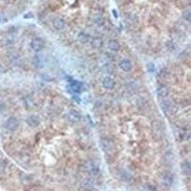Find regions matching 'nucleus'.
Returning <instances> with one entry per match:
<instances>
[{
	"label": "nucleus",
	"mask_w": 191,
	"mask_h": 191,
	"mask_svg": "<svg viewBox=\"0 0 191 191\" xmlns=\"http://www.w3.org/2000/svg\"><path fill=\"white\" fill-rule=\"evenodd\" d=\"M5 110H6V104L2 100H0V114L3 113Z\"/></svg>",
	"instance_id": "31"
},
{
	"label": "nucleus",
	"mask_w": 191,
	"mask_h": 191,
	"mask_svg": "<svg viewBox=\"0 0 191 191\" xmlns=\"http://www.w3.org/2000/svg\"><path fill=\"white\" fill-rule=\"evenodd\" d=\"M85 169L88 173L92 174V175H97L100 172V167L97 164H95L93 161H88L85 163L84 164Z\"/></svg>",
	"instance_id": "6"
},
{
	"label": "nucleus",
	"mask_w": 191,
	"mask_h": 191,
	"mask_svg": "<svg viewBox=\"0 0 191 191\" xmlns=\"http://www.w3.org/2000/svg\"><path fill=\"white\" fill-rule=\"evenodd\" d=\"M68 120L72 123H76V122H78L81 119V116L79 114L76 110H70L69 112L67 113L66 115Z\"/></svg>",
	"instance_id": "11"
},
{
	"label": "nucleus",
	"mask_w": 191,
	"mask_h": 191,
	"mask_svg": "<svg viewBox=\"0 0 191 191\" xmlns=\"http://www.w3.org/2000/svg\"><path fill=\"white\" fill-rule=\"evenodd\" d=\"M161 179H162V183L166 186H170L173 183V176H172V174L169 172H164L162 175Z\"/></svg>",
	"instance_id": "15"
},
{
	"label": "nucleus",
	"mask_w": 191,
	"mask_h": 191,
	"mask_svg": "<svg viewBox=\"0 0 191 191\" xmlns=\"http://www.w3.org/2000/svg\"><path fill=\"white\" fill-rule=\"evenodd\" d=\"M119 66L124 72H130L132 70V62L127 58H122L119 62Z\"/></svg>",
	"instance_id": "13"
},
{
	"label": "nucleus",
	"mask_w": 191,
	"mask_h": 191,
	"mask_svg": "<svg viewBox=\"0 0 191 191\" xmlns=\"http://www.w3.org/2000/svg\"><path fill=\"white\" fill-rule=\"evenodd\" d=\"M168 76H169V73H168V71H167L166 69H163V70H161L160 74H159V77H161V78H163V79L167 78Z\"/></svg>",
	"instance_id": "24"
},
{
	"label": "nucleus",
	"mask_w": 191,
	"mask_h": 191,
	"mask_svg": "<svg viewBox=\"0 0 191 191\" xmlns=\"http://www.w3.org/2000/svg\"><path fill=\"white\" fill-rule=\"evenodd\" d=\"M147 68H148V70H149L150 72H153V71H155V66H154V64H153V63H148V65H147Z\"/></svg>",
	"instance_id": "32"
},
{
	"label": "nucleus",
	"mask_w": 191,
	"mask_h": 191,
	"mask_svg": "<svg viewBox=\"0 0 191 191\" xmlns=\"http://www.w3.org/2000/svg\"><path fill=\"white\" fill-rule=\"evenodd\" d=\"M108 48L112 52H118L120 49V44L117 39H110L108 41Z\"/></svg>",
	"instance_id": "17"
},
{
	"label": "nucleus",
	"mask_w": 191,
	"mask_h": 191,
	"mask_svg": "<svg viewBox=\"0 0 191 191\" xmlns=\"http://www.w3.org/2000/svg\"><path fill=\"white\" fill-rule=\"evenodd\" d=\"M184 19H186L187 21H189L190 20V10L189 9H187V10H185L184 12Z\"/></svg>",
	"instance_id": "26"
},
{
	"label": "nucleus",
	"mask_w": 191,
	"mask_h": 191,
	"mask_svg": "<svg viewBox=\"0 0 191 191\" xmlns=\"http://www.w3.org/2000/svg\"><path fill=\"white\" fill-rule=\"evenodd\" d=\"M90 44L94 49H100V48L102 47L103 42L100 37H94L90 39Z\"/></svg>",
	"instance_id": "18"
},
{
	"label": "nucleus",
	"mask_w": 191,
	"mask_h": 191,
	"mask_svg": "<svg viewBox=\"0 0 191 191\" xmlns=\"http://www.w3.org/2000/svg\"><path fill=\"white\" fill-rule=\"evenodd\" d=\"M77 39L81 41V42H82V43H87V42L90 41L91 37H90L89 35H87V34H85V33H79V34L77 35Z\"/></svg>",
	"instance_id": "21"
},
{
	"label": "nucleus",
	"mask_w": 191,
	"mask_h": 191,
	"mask_svg": "<svg viewBox=\"0 0 191 191\" xmlns=\"http://www.w3.org/2000/svg\"><path fill=\"white\" fill-rule=\"evenodd\" d=\"M152 126H153V131H159V132H162L164 133L165 130V125L163 121L161 120H154L152 122Z\"/></svg>",
	"instance_id": "16"
},
{
	"label": "nucleus",
	"mask_w": 191,
	"mask_h": 191,
	"mask_svg": "<svg viewBox=\"0 0 191 191\" xmlns=\"http://www.w3.org/2000/svg\"><path fill=\"white\" fill-rule=\"evenodd\" d=\"M182 168H183V171L185 173V174H188L189 171H190V167H189V164H184L182 165Z\"/></svg>",
	"instance_id": "28"
},
{
	"label": "nucleus",
	"mask_w": 191,
	"mask_h": 191,
	"mask_svg": "<svg viewBox=\"0 0 191 191\" xmlns=\"http://www.w3.org/2000/svg\"><path fill=\"white\" fill-rule=\"evenodd\" d=\"M100 143L102 150L107 154H112L116 149V144L114 140L109 137H101L100 140Z\"/></svg>",
	"instance_id": "1"
},
{
	"label": "nucleus",
	"mask_w": 191,
	"mask_h": 191,
	"mask_svg": "<svg viewBox=\"0 0 191 191\" xmlns=\"http://www.w3.org/2000/svg\"><path fill=\"white\" fill-rule=\"evenodd\" d=\"M32 63H33V65L36 68L41 69L45 65V58L41 55H36L33 56V58H32Z\"/></svg>",
	"instance_id": "7"
},
{
	"label": "nucleus",
	"mask_w": 191,
	"mask_h": 191,
	"mask_svg": "<svg viewBox=\"0 0 191 191\" xmlns=\"http://www.w3.org/2000/svg\"><path fill=\"white\" fill-rule=\"evenodd\" d=\"M133 104L135 105L136 108H138L139 110H143L145 109L147 104H148V101L145 98L143 97H136L133 100Z\"/></svg>",
	"instance_id": "5"
},
{
	"label": "nucleus",
	"mask_w": 191,
	"mask_h": 191,
	"mask_svg": "<svg viewBox=\"0 0 191 191\" xmlns=\"http://www.w3.org/2000/svg\"><path fill=\"white\" fill-rule=\"evenodd\" d=\"M31 47L35 52H41L45 47V41L40 37H34L31 41Z\"/></svg>",
	"instance_id": "3"
},
{
	"label": "nucleus",
	"mask_w": 191,
	"mask_h": 191,
	"mask_svg": "<svg viewBox=\"0 0 191 191\" xmlns=\"http://www.w3.org/2000/svg\"><path fill=\"white\" fill-rule=\"evenodd\" d=\"M69 90L73 94H79V93L81 92V85L79 84V83H77V82H76V81H74V82L70 83Z\"/></svg>",
	"instance_id": "19"
},
{
	"label": "nucleus",
	"mask_w": 191,
	"mask_h": 191,
	"mask_svg": "<svg viewBox=\"0 0 191 191\" xmlns=\"http://www.w3.org/2000/svg\"><path fill=\"white\" fill-rule=\"evenodd\" d=\"M94 22L97 24L98 26H102L103 24H104V19H103V17H101V15H96V17H94Z\"/></svg>",
	"instance_id": "22"
},
{
	"label": "nucleus",
	"mask_w": 191,
	"mask_h": 191,
	"mask_svg": "<svg viewBox=\"0 0 191 191\" xmlns=\"http://www.w3.org/2000/svg\"><path fill=\"white\" fill-rule=\"evenodd\" d=\"M4 127L9 130V131H14L18 128L19 126V120L15 118V117H10L9 119H7L4 122Z\"/></svg>",
	"instance_id": "2"
},
{
	"label": "nucleus",
	"mask_w": 191,
	"mask_h": 191,
	"mask_svg": "<svg viewBox=\"0 0 191 191\" xmlns=\"http://www.w3.org/2000/svg\"><path fill=\"white\" fill-rule=\"evenodd\" d=\"M6 168V163L3 159H0V173L3 172Z\"/></svg>",
	"instance_id": "27"
},
{
	"label": "nucleus",
	"mask_w": 191,
	"mask_h": 191,
	"mask_svg": "<svg viewBox=\"0 0 191 191\" xmlns=\"http://www.w3.org/2000/svg\"><path fill=\"white\" fill-rule=\"evenodd\" d=\"M166 46H167V48L169 49V51H174V49L176 48V45H175V44H174L173 42H171V41L167 42V43H166Z\"/></svg>",
	"instance_id": "29"
},
{
	"label": "nucleus",
	"mask_w": 191,
	"mask_h": 191,
	"mask_svg": "<svg viewBox=\"0 0 191 191\" xmlns=\"http://www.w3.org/2000/svg\"><path fill=\"white\" fill-rule=\"evenodd\" d=\"M8 70V68L3 64V63H0V74H4L6 73Z\"/></svg>",
	"instance_id": "30"
},
{
	"label": "nucleus",
	"mask_w": 191,
	"mask_h": 191,
	"mask_svg": "<svg viewBox=\"0 0 191 191\" xmlns=\"http://www.w3.org/2000/svg\"><path fill=\"white\" fill-rule=\"evenodd\" d=\"M140 86V82L138 81V79H135V78L128 79V81H127L126 83H125L126 89L128 91H132V92L137 91Z\"/></svg>",
	"instance_id": "8"
},
{
	"label": "nucleus",
	"mask_w": 191,
	"mask_h": 191,
	"mask_svg": "<svg viewBox=\"0 0 191 191\" xmlns=\"http://www.w3.org/2000/svg\"><path fill=\"white\" fill-rule=\"evenodd\" d=\"M7 58L12 63V64L18 65L20 63V60H21V56H20V54L18 52L12 51V52H9L7 54Z\"/></svg>",
	"instance_id": "4"
},
{
	"label": "nucleus",
	"mask_w": 191,
	"mask_h": 191,
	"mask_svg": "<svg viewBox=\"0 0 191 191\" xmlns=\"http://www.w3.org/2000/svg\"><path fill=\"white\" fill-rule=\"evenodd\" d=\"M26 122L29 126L33 127V128H36V127L39 126L40 124V119L37 115H30L27 119H26Z\"/></svg>",
	"instance_id": "10"
},
{
	"label": "nucleus",
	"mask_w": 191,
	"mask_h": 191,
	"mask_svg": "<svg viewBox=\"0 0 191 191\" xmlns=\"http://www.w3.org/2000/svg\"><path fill=\"white\" fill-rule=\"evenodd\" d=\"M116 85V82H115V79L112 77V76H106L103 77L102 79V86L107 89V90H112L114 89Z\"/></svg>",
	"instance_id": "9"
},
{
	"label": "nucleus",
	"mask_w": 191,
	"mask_h": 191,
	"mask_svg": "<svg viewBox=\"0 0 191 191\" xmlns=\"http://www.w3.org/2000/svg\"><path fill=\"white\" fill-rule=\"evenodd\" d=\"M161 107L165 113H170V112H172V110H173V106H172L171 102H169V101H167L165 100L161 102Z\"/></svg>",
	"instance_id": "20"
},
{
	"label": "nucleus",
	"mask_w": 191,
	"mask_h": 191,
	"mask_svg": "<svg viewBox=\"0 0 191 191\" xmlns=\"http://www.w3.org/2000/svg\"><path fill=\"white\" fill-rule=\"evenodd\" d=\"M157 93H158V96L160 98L165 100L166 98H168V96L170 94V91H169V88L164 85V84H161L159 86V88L157 89Z\"/></svg>",
	"instance_id": "14"
},
{
	"label": "nucleus",
	"mask_w": 191,
	"mask_h": 191,
	"mask_svg": "<svg viewBox=\"0 0 191 191\" xmlns=\"http://www.w3.org/2000/svg\"><path fill=\"white\" fill-rule=\"evenodd\" d=\"M179 136H180V139L181 140H187L188 138H189V133L188 132H186V131H184V130H182L181 132H180V134H179Z\"/></svg>",
	"instance_id": "25"
},
{
	"label": "nucleus",
	"mask_w": 191,
	"mask_h": 191,
	"mask_svg": "<svg viewBox=\"0 0 191 191\" xmlns=\"http://www.w3.org/2000/svg\"><path fill=\"white\" fill-rule=\"evenodd\" d=\"M52 24H53V27H54L56 30H57V31L63 30V29L65 28V26H66L65 20L63 19L62 17H55V18L52 20Z\"/></svg>",
	"instance_id": "12"
},
{
	"label": "nucleus",
	"mask_w": 191,
	"mask_h": 191,
	"mask_svg": "<svg viewBox=\"0 0 191 191\" xmlns=\"http://www.w3.org/2000/svg\"><path fill=\"white\" fill-rule=\"evenodd\" d=\"M24 102H25V105H26L27 108H32V107L35 105L34 100H32L30 97H26V98L24 99Z\"/></svg>",
	"instance_id": "23"
}]
</instances>
